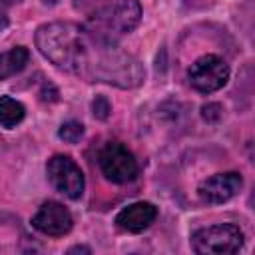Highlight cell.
Here are the masks:
<instances>
[{
    "mask_svg": "<svg viewBox=\"0 0 255 255\" xmlns=\"http://www.w3.org/2000/svg\"><path fill=\"white\" fill-rule=\"evenodd\" d=\"M82 32L84 28L74 22H50L36 30V46L54 66L70 72Z\"/></svg>",
    "mask_w": 255,
    "mask_h": 255,
    "instance_id": "1",
    "label": "cell"
},
{
    "mask_svg": "<svg viewBox=\"0 0 255 255\" xmlns=\"http://www.w3.org/2000/svg\"><path fill=\"white\" fill-rule=\"evenodd\" d=\"M243 245V231L233 223L203 227L191 235V247L201 255H231Z\"/></svg>",
    "mask_w": 255,
    "mask_h": 255,
    "instance_id": "2",
    "label": "cell"
},
{
    "mask_svg": "<svg viewBox=\"0 0 255 255\" xmlns=\"http://www.w3.org/2000/svg\"><path fill=\"white\" fill-rule=\"evenodd\" d=\"M102 173L114 183H128L137 175V161L133 153L120 141H110L100 151Z\"/></svg>",
    "mask_w": 255,
    "mask_h": 255,
    "instance_id": "3",
    "label": "cell"
},
{
    "mask_svg": "<svg viewBox=\"0 0 255 255\" xmlns=\"http://www.w3.org/2000/svg\"><path fill=\"white\" fill-rule=\"evenodd\" d=\"M46 173L56 191L70 199H78L84 193V173L76 161L68 155H54L48 159Z\"/></svg>",
    "mask_w": 255,
    "mask_h": 255,
    "instance_id": "4",
    "label": "cell"
},
{
    "mask_svg": "<svg viewBox=\"0 0 255 255\" xmlns=\"http://www.w3.org/2000/svg\"><path fill=\"white\" fill-rule=\"evenodd\" d=\"M187 76H189L191 86L197 92L209 94V92H215V90H219L227 84L229 68L219 56L207 54V56H201L199 60H195L191 64Z\"/></svg>",
    "mask_w": 255,
    "mask_h": 255,
    "instance_id": "5",
    "label": "cell"
},
{
    "mask_svg": "<svg viewBox=\"0 0 255 255\" xmlns=\"http://www.w3.org/2000/svg\"><path fill=\"white\" fill-rule=\"evenodd\" d=\"M243 187V177L235 171H227V173H215L211 177H207L199 187V199L205 203H223L229 201L231 197H235Z\"/></svg>",
    "mask_w": 255,
    "mask_h": 255,
    "instance_id": "6",
    "label": "cell"
},
{
    "mask_svg": "<svg viewBox=\"0 0 255 255\" xmlns=\"http://www.w3.org/2000/svg\"><path fill=\"white\" fill-rule=\"evenodd\" d=\"M72 213L58 201H46L40 205L38 213L32 217V227L38 229L40 233L60 237L66 235L72 229Z\"/></svg>",
    "mask_w": 255,
    "mask_h": 255,
    "instance_id": "7",
    "label": "cell"
},
{
    "mask_svg": "<svg viewBox=\"0 0 255 255\" xmlns=\"http://www.w3.org/2000/svg\"><path fill=\"white\" fill-rule=\"evenodd\" d=\"M155 217H157V207L153 203L137 201V203H131V205L124 207L116 215V225L124 231L139 233V231L147 229L155 221Z\"/></svg>",
    "mask_w": 255,
    "mask_h": 255,
    "instance_id": "8",
    "label": "cell"
},
{
    "mask_svg": "<svg viewBox=\"0 0 255 255\" xmlns=\"http://www.w3.org/2000/svg\"><path fill=\"white\" fill-rule=\"evenodd\" d=\"M139 18H141V6L137 0H118L116 6L106 16V26L108 32L114 30L118 34H126L139 24Z\"/></svg>",
    "mask_w": 255,
    "mask_h": 255,
    "instance_id": "9",
    "label": "cell"
},
{
    "mask_svg": "<svg viewBox=\"0 0 255 255\" xmlns=\"http://www.w3.org/2000/svg\"><path fill=\"white\" fill-rule=\"evenodd\" d=\"M28 58H30V52L24 46H16V48H10L8 52H2L0 54V80H6L22 72L24 66L28 64Z\"/></svg>",
    "mask_w": 255,
    "mask_h": 255,
    "instance_id": "10",
    "label": "cell"
},
{
    "mask_svg": "<svg viewBox=\"0 0 255 255\" xmlns=\"http://www.w3.org/2000/svg\"><path fill=\"white\" fill-rule=\"evenodd\" d=\"M24 106L10 98V96H0V126L4 128H14L16 124H20L24 120Z\"/></svg>",
    "mask_w": 255,
    "mask_h": 255,
    "instance_id": "11",
    "label": "cell"
},
{
    "mask_svg": "<svg viewBox=\"0 0 255 255\" xmlns=\"http://www.w3.org/2000/svg\"><path fill=\"white\" fill-rule=\"evenodd\" d=\"M58 135H60V139H64V141H68V143H76V141H80L82 135H84V126H82L80 122L70 120V122L62 124V128L58 129Z\"/></svg>",
    "mask_w": 255,
    "mask_h": 255,
    "instance_id": "12",
    "label": "cell"
},
{
    "mask_svg": "<svg viewBox=\"0 0 255 255\" xmlns=\"http://www.w3.org/2000/svg\"><path fill=\"white\" fill-rule=\"evenodd\" d=\"M92 112L98 120H108L110 118V112H112V106L108 102V98L104 96H98L94 102H92Z\"/></svg>",
    "mask_w": 255,
    "mask_h": 255,
    "instance_id": "13",
    "label": "cell"
},
{
    "mask_svg": "<svg viewBox=\"0 0 255 255\" xmlns=\"http://www.w3.org/2000/svg\"><path fill=\"white\" fill-rule=\"evenodd\" d=\"M40 100H42V102H48V104L58 102V100H60L58 88H56L52 82H44V84H42V90H40Z\"/></svg>",
    "mask_w": 255,
    "mask_h": 255,
    "instance_id": "14",
    "label": "cell"
},
{
    "mask_svg": "<svg viewBox=\"0 0 255 255\" xmlns=\"http://www.w3.org/2000/svg\"><path fill=\"white\" fill-rule=\"evenodd\" d=\"M221 112H223V108L219 104H205L201 108V118L205 122H217L221 118Z\"/></svg>",
    "mask_w": 255,
    "mask_h": 255,
    "instance_id": "15",
    "label": "cell"
},
{
    "mask_svg": "<svg viewBox=\"0 0 255 255\" xmlns=\"http://www.w3.org/2000/svg\"><path fill=\"white\" fill-rule=\"evenodd\" d=\"M8 0H0V30L8 26Z\"/></svg>",
    "mask_w": 255,
    "mask_h": 255,
    "instance_id": "16",
    "label": "cell"
},
{
    "mask_svg": "<svg viewBox=\"0 0 255 255\" xmlns=\"http://www.w3.org/2000/svg\"><path fill=\"white\" fill-rule=\"evenodd\" d=\"M68 253H90V249H88V247H80V245H78V247H72Z\"/></svg>",
    "mask_w": 255,
    "mask_h": 255,
    "instance_id": "17",
    "label": "cell"
},
{
    "mask_svg": "<svg viewBox=\"0 0 255 255\" xmlns=\"http://www.w3.org/2000/svg\"><path fill=\"white\" fill-rule=\"evenodd\" d=\"M44 2H46V4H56L58 0H44Z\"/></svg>",
    "mask_w": 255,
    "mask_h": 255,
    "instance_id": "18",
    "label": "cell"
},
{
    "mask_svg": "<svg viewBox=\"0 0 255 255\" xmlns=\"http://www.w3.org/2000/svg\"><path fill=\"white\" fill-rule=\"evenodd\" d=\"M8 2H20V0H8Z\"/></svg>",
    "mask_w": 255,
    "mask_h": 255,
    "instance_id": "19",
    "label": "cell"
}]
</instances>
